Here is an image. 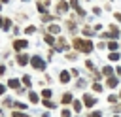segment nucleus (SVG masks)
<instances>
[{
	"instance_id": "nucleus-34",
	"label": "nucleus",
	"mask_w": 121,
	"mask_h": 117,
	"mask_svg": "<svg viewBox=\"0 0 121 117\" xmlns=\"http://www.w3.org/2000/svg\"><path fill=\"white\" fill-rule=\"evenodd\" d=\"M87 117H102V113H100V111H91Z\"/></svg>"
},
{
	"instance_id": "nucleus-31",
	"label": "nucleus",
	"mask_w": 121,
	"mask_h": 117,
	"mask_svg": "<svg viewBox=\"0 0 121 117\" xmlns=\"http://www.w3.org/2000/svg\"><path fill=\"white\" fill-rule=\"evenodd\" d=\"M83 34H85V36H91V34H93V28H89V26H83Z\"/></svg>"
},
{
	"instance_id": "nucleus-44",
	"label": "nucleus",
	"mask_w": 121,
	"mask_h": 117,
	"mask_svg": "<svg viewBox=\"0 0 121 117\" xmlns=\"http://www.w3.org/2000/svg\"><path fill=\"white\" fill-rule=\"evenodd\" d=\"M2 115H4V109H2V108H0V117H2Z\"/></svg>"
},
{
	"instance_id": "nucleus-29",
	"label": "nucleus",
	"mask_w": 121,
	"mask_h": 117,
	"mask_svg": "<svg viewBox=\"0 0 121 117\" xmlns=\"http://www.w3.org/2000/svg\"><path fill=\"white\" fill-rule=\"evenodd\" d=\"M85 85H87V81H85V79H78V83H76V87H78V89H83Z\"/></svg>"
},
{
	"instance_id": "nucleus-9",
	"label": "nucleus",
	"mask_w": 121,
	"mask_h": 117,
	"mask_svg": "<svg viewBox=\"0 0 121 117\" xmlns=\"http://www.w3.org/2000/svg\"><path fill=\"white\" fill-rule=\"evenodd\" d=\"M47 6H49V0H38V4H36V8H38V11L43 15V13H47Z\"/></svg>"
},
{
	"instance_id": "nucleus-33",
	"label": "nucleus",
	"mask_w": 121,
	"mask_h": 117,
	"mask_svg": "<svg viewBox=\"0 0 121 117\" xmlns=\"http://www.w3.org/2000/svg\"><path fill=\"white\" fill-rule=\"evenodd\" d=\"M6 89H8V85L0 83V96H2V94H6Z\"/></svg>"
},
{
	"instance_id": "nucleus-14",
	"label": "nucleus",
	"mask_w": 121,
	"mask_h": 117,
	"mask_svg": "<svg viewBox=\"0 0 121 117\" xmlns=\"http://www.w3.org/2000/svg\"><path fill=\"white\" fill-rule=\"evenodd\" d=\"M21 83H23V87L30 89V85H32V79H30V75H28V74H25V75L21 77Z\"/></svg>"
},
{
	"instance_id": "nucleus-20",
	"label": "nucleus",
	"mask_w": 121,
	"mask_h": 117,
	"mask_svg": "<svg viewBox=\"0 0 121 117\" xmlns=\"http://www.w3.org/2000/svg\"><path fill=\"white\" fill-rule=\"evenodd\" d=\"M72 108H74V111H81V108H83V102L74 98V102H72Z\"/></svg>"
},
{
	"instance_id": "nucleus-12",
	"label": "nucleus",
	"mask_w": 121,
	"mask_h": 117,
	"mask_svg": "<svg viewBox=\"0 0 121 117\" xmlns=\"http://www.w3.org/2000/svg\"><path fill=\"white\" fill-rule=\"evenodd\" d=\"M43 42H45L47 45H53V47H55V43H57V38H55L53 34H49V32H45V34H43Z\"/></svg>"
},
{
	"instance_id": "nucleus-45",
	"label": "nucleus",
	"mask_w": 121,
	"mask_h": 117,
	"mask_svg": "<svg viewBox=\"0 0 121 117\" xmlns=\"http://www.w3.org/2000/svg\"><path fill=\"white\" fill-rule=\"evenodd\" d=\"M0 2H2V4H8V2H9V0H0Z\"/></svg>"
},
{
	"instance_id": "nucleus-42",
	"label": "nucleus",
	"mask_w": 121,
	"mask_h": 117,
	"mask_svg": "<svg viewBox=\"0 0 121 117\" xmlns=\"http://www.w3.org/2000/svg\"><path fill=\"white\" fill-rule=\"evenodd\" d=\"M40 117H51V115H49V113H47V111H45V113H42V115H40Z\"/></svg>"
},
{
	"instance_id": "nucleus-27",
	"label": "nucleus",
	"mask_w": 121,
	"mask_h": 117,
	"mask_svg": "<svg viewBox=\"0 0 121 117\" xmlns=\"http://www.w3.org/2000/svg\"><path fill=\"white\" fill-rule=\"evenodd\" d=\"M93 91H95V92H102V85H100L98 81H96V83H93Z\"/></svg>"
},
{
	"instance_id": "nucleus-15",
	"label": "nucleus",
	"mask_w": 121,
	"mask_h": 117,
	"mask_svg": "<svg viewBox=\"0 0 121 117\" xmlns=\"http://www.w3.org/2000/svg\"><path fill=\"white\" fill-rule=\"evenodd\" d=\"M40 96H42V100H51V96H53V91H51V89H43V91L40 92Z\"/></svg>"
},
{
	"instance_id": "nucleus-17",
	"label": "nucleus",
	"mask_w": 121,
	"mask_h": 117,
	"mask_svg": "<svg viewBox=\"0 0 121 117\" xmlns=\"http://www.w3.org/2000/svg\"><path fill=\"white\" fill-rule=\"evenodd\" d=\"M42 104H43V108H47V109H55V108H57V102H53V100H42Z\"/></svg>"
},
{
	"instance_id": "nucleus-24",
	"label": "nucleus",
	"mask_w": 121,
	"mask_h": 117,
	"mask_svg": "<svg viewBox=\"0 0 121 117\" xmlns=\"http://www.w3.org/2000/svg\"><path fill=\"white\" fill-rule=\"evenodd\" d=\"M112 72H113V70H112V66H104V68H102V74H104V75H108V77L112 75Z\"/></svg>"
},
{
	"instance_id": "nucleus-38",
	"label": "nucleus",
	"mask_w": 121,
	"mask_h": 117,
	"mask_svg": "<svg viewBox=\"0 0 121 117\" xmlns=\"http://www.w3.org/2000/svg\"><path fill=\"white\" fill-rule=\"evenodd\" d=\"M70 74H72V75H76V77H78V75H79V70H78V68H72V72H70Z\"/></svg>"
},
{
	"instance_id": "nucleus-43",
	"label": "nucleus",
	"mask_w": 121,
	"mask_h": 117,
	"mask_svg": "<svg viewBox=\"0 0 121 117\" xmlns=\"http://www.w3.org/2000/svg\"><path fill=\"white\" fill-rule=\"evenodd\" d=\"M0 26H4V17H0Z\"/></svg>"
},
{
	"instance_id": "nucleus-37",
	"label": "nucleus",
	"mask_w": 121,
	"mask_h": 117,
	"mask_svg": "<svg viewBox=\"0 0 121 117\" xmlns=\"http://www.w3.org/2000/svg\"><path fill=\"white\" fill-rule=\"evenodd\" d=\"M85 66H87V68H89V70H93V68H95V64H93V62H91V60H87V62H85Z\"/></svg>"
},
{
	"instance_id": "nucleus-47",
	"label": "nucleus",
	"mask_w": 121,
	"mask_h": 117,
	"mask_svg": "<svg viewBox=\"0 0 121 117\" xmlns=\"http://www.w3.org/2000/svg\"><path fill=\"white\" fill-rule=\"evenodd\" d=\"M0 9H2V2H0Z\"/></svg>"
},
{
	"instance_id": "nucleus-23",
	"label": "nucleus",
	"mask_w": 121,
	"mask_h": 117,
	"mask_svg": "<svg viewBox=\"0 0 121 117\" xmlns=\"http://www.w3.org/2000/svg\"><path fill=\"white\" fill-rule=\"evenodd\" d=\"M60 117H72V111H70L68 108H62V109H60Z\"/></svg>"
},
{
	"instance_id": "nucleus-46",
	"label": "nucleus",
	"mask_w": 121,
	"mask_h": 117,
	"mask_svg": "<svg viewBox=\"0 0 121 117\" xmlns=\"http://www.w3.org/2000/svg\"><path fill=\"white\" fill-rule=\"evenodd\" d=\"M119 98H121V91H119Z\"/></svg>"
},
{
	"instance_id": "nucleus-48",
	"label": "nucleus",
	"mask_w": 121,
	"mask_h": 117,
	"mask_svg": "<svg viewBox=\"0 0 121 117\" xmlns=\"http://www.w3.org/2000/svg\"><path fill=\"white\" fill-rule=\"evenodd\" d=\"M113 117H119V115H113Z\"/></svg>"
},
{
	"instance_id": "nucleus-8",
	"label": "nucleus",
	"mask_w": 121,
	"mask_h": 117,
	"mask_svg": "<svg viewBox=\"0 0 121 117\" xmlns=\"http://www.w3.org/2000/svg\"><path fill=\"white\" fill-rule=\"evenodd\" d=\"M70 77H72V74H70L68 70H60V74H59V81H60L62 85L70 83Z\"/></svg>"
},
{
	"instance_id": "nucleus-28",
	"label": "nucleus",
	"mask_w": 121,
	"mask_h": 117,
	"mask_svg": "<svg viewBox=\"0 0 121 117\" xmlns=\"http://www.w3.org/2000/svg\"><path fill=\"white\" fill-rule=\"evenodd\" d=\"M108 49L110 51H115L117 49V42H108Z\"/></svg>"
},
{
	"instance_id": "nucleus-32",
	"label": "nucleus",
	"mask_w": 121,
	"mask_h": 117,
	"mask_svg": "<svg viewBox=\"0 0 121 117\" xmlns=\"http://www.w3.org/2000/svg\"><path fill=\"white\" fill-rule=\"evenodd\" d=\"M66 58H68V60H76L78 55H76V53H66Z\"/></svg>"
},
{
	"instance_id": "nucleus-41",
	"label": "nucleus",
	"mask_w": 121,
	"mask_h": 117,
	"mask_svg": "<svg viewBox=\"0 0 121 117\" xmlns=\"http://www.w3.org/2000/svg\"><path fill=\"white\" fill-rule=\"evenodd\" d=\"M113 111H115V113H119V111H121V106H115V108H113Z\"/></svg>"
},
{
	"instance_id": "nucleus-2",
	"label": "nucleus",
	"mask_w": 121,
	"mask_h": 117,
	"mask_svg": "<svg viewBox=\"0 0 121 117\" xmlns=\"http://www.w3.org/2000/svg\"><path fill=\"white\" fill-rule=\"evenodd\" d=\"M30 66H32L34 70H38V72H43L47 64H45V60H43L40 55H32V57H30Z\"/></svg>"
},
{
	"instance_id": "nucleus-1",
	"label": "nucleus",
	"mask_w": 121,
	"mask_h": 117,
	"mask_svg": "<svg viewBox=\"0 0 121 117\" xmlns=\"http://www.w3.org/2000/svg\"><path fill=\"white\" fill-rule=\"evenodd\" d=\"M72 45H74L78 51L85 53V55H89V53L93 51V47H95L91 40H81V38H74V40H72Z\"/></svg>"
},
{
	"instance_id": "nucleus-13",
	"label": "nucleus",
	"mask_w": 121,
	"mask_h": 117,
	"mask_svg": "<svg viewBox=\"0 0 121 117\" xmlns=\"http://www.w3.org/2000/svg\"><path fill=\"white\" fill-rule=\"evenodd\" d=\"M40 98H42V96H40L38 92L28 91V102H30V104H38V102H40Z\"/></svg>"
},
{
	"instance_id": "nucleus-3",
	"label": "nucleus",
	"mask_w": 121,
	"mask_h": 117,
	"mask_svg": "<svg viewBox=\"0 0 121 117\" xmlns=\"http://www.w3.org/2000/svg\"><path fill=\"white\" fill-rule=\"evenodd\" d=\"M11 47H13L15 51H23V49H26V47H28V40L17 38V40H13V42H11Z\"/></svg>"
},
{
	"instance_id": "nucleus-16",
	"label": "nucleus",
	"mask_w": 121,
	"mask_h": 117,
	"mask_svg": "<svg viewBox=\"0 0 121 117\" xmlns=\"http://www.w3.org/2000/svg\"><path fill=\"white\" fill-rule=\"evenodd\" d=\"M47 32L55 36V34H59V32H60V26H59V25H49V26H47Z\"/></svg>"
},
{
	"instance_id": "nucleus-39",
	"label": "nucleus",
	"mask_w": 121,
	"mask_h": 117,
	"mask_svg": "<svg viewBox=\"0 0 121 117\" xmlns=\"http://www.w3.org/2000/svg\"><path fill=\"white\" fill-rule=\"evenodd\" d=\"M115 70H117V72H115V74H117V77H121V66H117Z\"/></svg>"
},
{
	"instance_id": "nucleus-30",
	"label": "nucleus",
	"mask_w": 121,
	"mask_h": 117,
	"mask_svg": "<svg viewBox=\"0 0 121 117\" xmlns=\"http://www.w3.org/2000/svg\"><path fill=\"white\" fill-rule=\"evenodd\" d=\"M36 32V26H26L25 28V34H34Z\"/></svg>"
},
{
	"instance_id": "nucleus-40",
	"label": "nucleus",
	"mask_w": 121,
	"mask_h": 117,
	"mask_svg": "<svg viewBox=\"0 0 121 117\" xmlns=\"http://www.w3.org/2000/svg\"><path fill=\"white\" fill-rule=\"evenodd\" d=\"M113 17H115L117 21H121V13H113Z\"/></svg>"
},
{
	"instance_id": "nucleus-49",
	"label": "nucleus",
	"mask_w": 121,
	"mask_h": 117,
	"mask_svg": "<svg viewBox=\"0 0 121 117\" xmlns=\"http://www.w3.org/2000/svg\"><path fill=\"white\" fill-rule=\"evenodd\" d=\"M23 2H28V0H23Z\"/></svg>"
},
{
	"instance_id": "nucleus-35",
	"label": "nucleus",
	"mask_w": 121,
	"mask_h": 117,
	"mask_svg": "<svg viewBox=\"0 0 121 117\" xmlns=\"http://www.w3.org/2000/svg\"><path fill=\"white\" fill-rule=\"evenodd\" d=\"M6 70H8V68H6V66H4V64H0V77H2V75H4V74H6Z\"/></svg>"
},
{
	"instance_id": "nucleus-21",
	"label": "nucleus",
	"mask_w": 121,
	"mask_h": 117,
	"mask_svg": "<svg viewBox=\"0 0 121 117\" xmlns=\"http://www.w3.org/2000/svg\"><path fill=\"white\" fill-rule=\"evenodd\" d=\"M13 108H15V109H21V111H25V109L28 108V104H23V102H13Z\"/></svg>"
},
{
	"instance_id": "nucleus-19",
	"label": "nucleus",
	"mask_w": 121,
	"mask_h": 117,
	"mask_svg": "<svg viewBox=\"0 0 121 117\" xmlns=\"http://www.w3.org/2000/svg\"><path fill=\"white\" fill-rule=\"evenodd\" d=\"M13 102H15L13 98H9V96H6V98L2 100V106H4V108H13Z\"/></svg>"
},
{
	"instance_id": "nucleus-36",
	"label": "nucleus",
	"mask_w": 121,
	"mask_h": 117,
	"mask_svg": "<svg viewBox=\"0 0 121 117\" xmlns=\"http://www.w3.org/2000/svg\"><path fill=\"white\" fill-rule=\"evenodd\" d=\"M93 13H95V15H100L102 9H100V8H93Z\"/></svg>"
},
{
	"instance_id": "nucleus-10",
	"label": "nucleus",
	"mask_w": 121,
	"mask_h": 117,
	"mask_svg": "<svg viewBox=\"0 0 121 117\" xmlns=\"http://www.w3.org/2000/svg\"><path fill=\"white\" fill-rule=\"evenodd\" d=\"M106 83H108L110 89H117V87H119V77H117V75H110V77L106 79Z\"/></svg>"
},
{
	"instance_id": "nucleus-11",
	"label": "nucleus",
	"mask_w": 121,
	"mask_h": 117,
	"mask_svg": "<svg viewBox=\"0 0 121 117\" xmlns=\"http://www.w3.org/2000/svg\"><path fill=\"white\" fill-rule=\"evenodd\" d=\"M72 102H74L72 92H62V96H60V104H62V106H68V104H72Z\"/></svg>"
},
{
	"instance_id": "nucleus-6",
	"label": "nucleus",
	"mask_w": 121,
	"mask_h": 117,
	"mask_svg": "<svg viewBox=\"0 0 121 117\" xmlns=\"http://www.w3.org/2000/svg\"><path fill=\"white\" fill-rule=\"evenodd\" d=\"M55 9H57V13H66V11L70 9V2H66V0H59Z\"/></svg>"
},
{
	"instance_id": "nucleus-22",
	"label": "nucleus",
	"mask_w": 121,
	"mask_h": 117,
	"mask_svg": "<svg viewBox=\"0 0 121 117\" xmlns=\"http://www.w3.org/2000/svg\"><path fill=\"white\" fill-rule=\"evenodd\" d=\"M108 58H110L112 62H115V60H119V58H121V55H119V53H115V51H112V53L108 55Z\"/></svg>"
},
{
	"instance_id": "nucleus-7",
	"label": "nucleus",
	"mask_w": 121,
	"mask_h": 117,
	"mask_svg": "<svg viewBox=\"0 0 121 117\" xmlns=\"http://www.w3.org/2000/svg\"><path fill=\"white\" fill-rule=\"evenodd\" d=\"M6 85H8V89H13V91H17V89H21V85H23V83H21V79H17V77H9Z\"/></svg>"
},
{
	"instance_id": "nucleus-5",
	"label": "nucleus",
	"mask_w": 121,
	"mask_h": 117,
	"mask_svg": "<svg viewBox=\"0 0 121 117\" xmlns=\"http://www.w3.org/2000/svg\"><path fill=\"white\" fill-rule=\"evenodd\" d=\"M81 100H83V106H85V108H93V106H96V102H98V100H96L93 94H89V92H85Z\"/></svg>"
},
{
	"instance_id": "nucleus-18",
	"label": "nucleus",
	"mask_w": 121,
	"mask_h": 117,
	"mask_svg": "<svg viewBox=\"0 0 121 117\" xmlns=\"http://www.w3.org/2000/svg\"><path fill=\"white\" fill-rule=\"evenodd\" d=\"M11 25H13V21L11 19H8V17H4V26H2V30H11Z\"/></svg>"
},
{
	"instance_id": "nucleus-25",
	"label": "nucleus",
	"mask_w": 121,
	"mask_h": 117,
	"mask_svg": "<svg viewBox=\"0 0 121 117\" xmlns=\"http://www.w3.org/2000/svg\"><path fill=\"white\" fill-rule=\"evenodd\" d=\"M117 100H119V94H110V96H108V102H110V104H115Z\"/></svg>"
},
{
	"instance_id": "nucleus-26",
	"label": "nucleus",
	"mask_w": 121,
	"mask_h": 117,
	"mask_svg": "<svg viewBox=\"0 0 121 117\" xmlns=\"http://www.w3.org/2000/svg\"><path fill=\"white\" fill-rule=\"evenodd\" d=\"M53 19H55L53 15H47V13H43V15H42V21H43V23H49V21H53Z\"/></svg>"
},
{
	"instance_id": "nucleus-4",
	"label": "nucleus",
	"mask_w": 121,
	"mask_h": 117,
	"mask_svg": "<svg viewBox=\"0 0 121 117\" xmlns=\"http://www.w3.org/2000/svg\"><path fill=\"white\" fill-rule=\"evenodd\" d=\"M15 62H17L19 66H26V64L30 62V55H26V53H17V55H15Z\"/></svg>"
}]
</instances>
